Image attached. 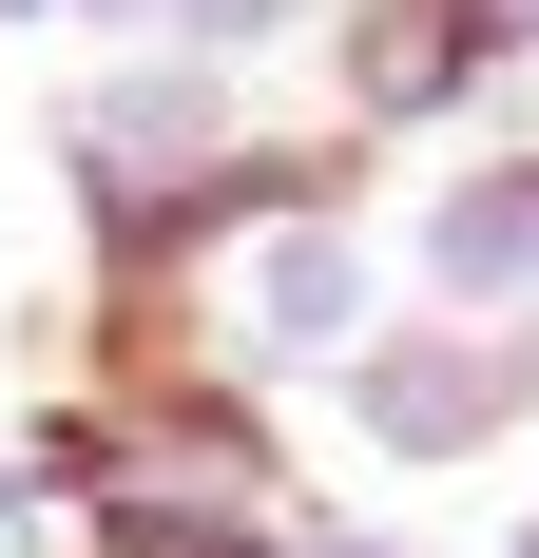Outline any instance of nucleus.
Masks as SVG:
<instances>
[{"mask_svg":"<svg viewBox=\"0 0 539 558\" xmlns=\"http://www.w3.org/2000/svg\"><path fill=\"white\" fill-rule=\"evenodd\" d=\"M347 404H367L385 462H482L501 424H539V328H482V308L367 328V347H347Z\"/></svg>","mask_w":539,"mask_h":558,"instance_id":"obj_1","label":"nucleus"},{"mask_svg":"<svg viewBox=\"0 0 539 558\" xmlns=\"http://www.w3.org/2000/svg\"><path fill=\"white\" fill-rule=\"evenodd\" d=\"M424 270H443V308L539 328V155H482L463 193H443V213H424Z\"/></svg>","mask_w":539,"mask_h":558,"instance_id":"obj_2","label":"nucleus"}]
</instances>
